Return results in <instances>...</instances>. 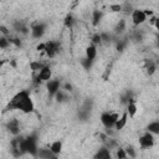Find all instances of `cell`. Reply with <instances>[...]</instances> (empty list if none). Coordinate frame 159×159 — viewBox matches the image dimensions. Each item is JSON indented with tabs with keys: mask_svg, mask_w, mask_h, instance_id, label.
<instances>
[{
	"mask_svg": "<svg viewBox=\"0 0 159 159\" xmlns=\"http://www.w3.org/2000/svg\"><path fill=\"white\" fill-rule=\"evenodd\" d=\"M21 149L24 154H30L32 157H37L39 147H37V137L35 134H30L22 138Z\"/></svg>",
	"mask_w": 159,
	"mask_h": 159,
	"instance_id": "obj_2",
	"label": "cell"
},
{
	"mask_svg": "<svg viewBox=\"0 0 159 159\" xmlns=\"http://www.w3.org/2000/svg\"><path fill=\"white\" fill-rule=\"evenodd\" d=\"M148 19V15L145 12V10H142V9H133V11L130 12V20H132V24L134 26H139V25H143Z\"/></svg>",
	"mask_w": 159,
	"mask_h": 159,
	"instance_id": "obj_4",
	"label": "cell"
},
{
	"mask_svg": "<svg viewBox=\"0 0 159 159\" xmlns=\"http://www.w3.org/2000/svg\"><path fill=\"white\" fill-rule=\"evenodd\" d=\"M0 31H1V35H4V36H7L9 35V31H7V29H6L5 25H1L0 26Z\"/></svg>",
	"mask_w": 159,
	"mask_h": 159,
	"instance_id": "obj_31",
	"label": "cell"
},
{
	"mask_svg": "<svg viewBox=\"0 0 159 159\" xmlns=\"http://www.w3.org/2000/svg\"><path fill=\"white\" fill-rule=\"evenodd\" d=\"M30 32H31V36L34 39H37V40L39 39H42L43 35L46 34V25L43 22H37V24H35V25L31 26Z\"/></svg>",
	"mask_w": 159,
	"mask_h": 159,
	"instance_id": "obj_8",
	"label": "cell"
},
{
	"mask_svg": "<svg viewBox=\"0 0 159 159\" xmlns=\"http://www.w3.org/2000/svg\"><path fill=\"white\" fill-rule=\"evenodd\" d=\"M62 147H63V143H62V140H60V139H57V140H53L50 145H48V148H50V150L55 154V155H58L61 152H62Z\"/></svg>",
	"mask_w": 159,
	"mask_h": 159,
	"instance_id": "obj_13",
	"label": "cell"
},
{
	"mask_svg": "<svg viewBox=\"0 0 159 159\" xmlns=\"http://www.w3.org/2000/svg\"><path fill=\"white\" fill-rule=\"evenodd\" d=\"M119 118V114L117 112H112V111H106L101 114L99 119H101V123L103 124L104 128L107 129H112L114 128L116 123H117V119Z\"/></svg>",
	"mask_w": 159,
	"mask_h": 159,
	"instance_id": "obj_3",
	"label": "cell"
},
{
	"mask_svg": "<svg viewBox=\"0 0 159 159\" xmlns=\"http://www.w3.org/2000/svg\"><path fill=\"white\" fill-rule=\"evenodd\" d=\"M52 78V70L50 66L45 65L39 72H37V76H36V82L37 83H42V82H47Z\"/></svg>",
	"mask_w": 159,
	"mask_h": 159,
	"instance_id": "obj_7",
	"label": "cell"
},
{
	"mask_svg": "<svg viewBox=\"0 0 159 159\" xmlns=\"http://www.w3.org/2000/svg\"><path fill=\"white\" fill-rule=\"evenodd\" d=\"M97 53H98V51H97V45H94V43H89V45L86 47V50H84V56H86L87 58L92 60V61L96 60Z\"/></svg>",
	"mask_w": 159,
	"mask_h": 159,
	"instance_id": "obj_11",
	"label": "cell"
},
{
	"mask_svg": "<svg viewBox=\"0 0 159 159\" xmlns=\"http://www.w3.org/2000/svg\"><path fill=\"white\" fill-rule=\"evenodd\" d=\"M152 22H153L155 30L159 32V16H158V17H153V19H152Z\"/></svg>",
	"mask_w": 159,
	"mask_h": 159,
	"instance_id": "obj_30",
	"label": "cell"
},
{
	"mask_svg": "<svg viewBox=\"0 0 159 159\" xmlns=\"http://www.w3.org/2000/svg\"><path fill=\"white\" fill-rule=\"evenodd\" d=\"M125 112L128 113L129 118H134V117H135V114H137V112H138V106H137V103H135L134 99H132V101L127 104Z\"/></svg>",
	"mask_w": 159,
	"mask_h": 159,
	"instance_id": "obj_14",
	"label": "cell"
},
{
	"mask_svg": "<svg viewBox=\"0 0 159 159\" xmlns=\"http://www.w3.org/2000/svg\"><path fill=\"white\" fill-rule=\"evenodd\" d=\"M102 17H103V12L102 11H99V10L93 11V14H92V24L93 25H97L102 20Z\"/></svg>",
	"mask_w": 159,
	"mask_h": 159,
	"instance_id": "obj_19",
	"label": "cell"
},
{
	"mask_svg": "<svg viewBox=\"0 0 159 159\" xmlns=\"http://www.w3.org/2000/svg\"><path fill=\"white\" fill-rule=\"evenodd\" d=\"M37 157H39V158L50 159V158H56L57 155H55V154L50 150V148H48V149H39V152H37Z\"/></svg>",
	"mask_w": 159,
	"mask_h": 159,
	"instance_id": "obj_18",
	"label": "cell"
},
{
	"mask_svg": "<svg viewBox=\"0 0 159 159\" xmlns=\"http://www.w3.org/2000/svg\"><path fill=\"white\" fill-rule=\"evenodd\" d=\"M92 63H93V61H92V60H89V58H87L86 56H84V58L81 61V65H82L86 70H89V68H91V66H92Z\"/></svg>",
	"mask_w": 159,
	"mask_h": 159,
	"instance_id": "obj_25",
	"label": "cell"
},
{
	"mask_svg": "<svg viewBox=\"0 0 159 159\" xmlns=\"http://www.w3.org/2000/svg\"><path fill=\"white\" fill-rule=\"evenodd\" d=\"M124 30H125V21L124 20H119L118 24L114 27V32L116 34H122Z\"/></svg>",
	"mask_w": 159,
	"mask_h": 159,
	"instance_id": "obj_21",
	"label": "cell"
},
{
	"mask_svg": "<svg viewBox=\"0 0 159 159\" xmlns=\"http://www.w3.org/2000/svg\"><path fill=\"white\" fill-rule=\"evenodd\" d=\"M6 108L10 109V111L16 109V111H20L25 114H29V113L34 112L35 104H34V101L31 98L30 92L27 89H21L11 97Z\"/></svg>",
	"mask_w": 159,
	"mask_h": 159,
	"instance_id": "obj_1",
	"label": "cell"
},
{
	"mask_svg": "<svg viewBox=\"0 0 159 159\" xmlns=\"http://www.w3.org/2000/svg\"><path fill=\"white\" fill-rule=\"evenodd\" d=\"M6 128L12 135H19V133H20V122L17 119L12 118L6 123Z\"/></svg>",
	"mask_w": 159,
	"mask_h": 159,
	"instance_id": "obj_10",
	"label": "cell"
},
{
	"mask_svg": "<svg viewBox=\"0 0 159 159\" xmlns=\"http://www.w3.org/2000/svg\"><path fill=\"white\" fill-rule=\"evenodd\" d=\"M73 22H75V20H73L72 15H68V16L66 17V26H67V27H71V26L73 25Z\"/></svg>",
	"mask_w": 159,
	"mask_h": 159,
	"instance_id": "obj_29",
	"label": "cell"
},
{
	"mask_svg": "<svg viewBox=\"0 0 159 159\" xmlns=\"http://www.w3.org/2000/svg\"><path fill=\"white\" fill-rule=\"evenodd\" d=\"M138 143H139V147L142 149H148V148H152L155 143L154 140V134H152L150 132L145 130L138 139Z\"/></svg>",
	"mask_w": 159,
	"mask_h": 159,
	"instance_id": "obj_5",
	"label": "cell"
},
{
	"mask_svg": "<svg viewBox=\"0 0 159 159\" xmlns=\"http://www.w3.org/2000/svg\"><path fill=\"white\" fill-rule=\"evenodd\" d=\"M116 157L119 158V159H125V158H128V154H127L124 148H118L117 152H116Z\"/></svg>",
	"mask_w": 159,
	"mask_h": 159,
	"instance_id": "obj_24",
	"label": "cell"
},
{
	"mask_svg": "<svg viewBox=\"0 0 159 159\" xmlns=\"http://www.w3.org/2000/svg\"><path fill=\"white\" fill-rule=\"evenodd\" d=\"M10 43H11L10 39H7V36L1 35V37H0V47H1L2 50H5L7 46H10Z\"/></svg>",
	"mask_w": 159,
	"mask_h": 159,
	"instance_id": "obj_23",
	"label": "cell"
},
{
	"mask_svg": "<svg viewBox=\"0 0 159 159\" xmlns=\"http://www.w3.org/2000/svg\"><path fill=\"white\" fill-rule=\"evenodd\" d=\"M157 42H158V46H159V35H158V37H157Z\"/></svg>",
	"mask_w": 159,
	"mask_h": 159,
	"instance_id": "obj_33",
	"label": "cell"
},
{
	"mask_svg": "<svg viewBox=\"0 0 159 159\" xmlns=\"http://www.w3.org/2000/svg\"><path fill=\"white\" fill-rule=\"evenodd\" d=\"M46 89L48 93V97H55L56 93L61 89V81L60 80H50L46 82Z\"/></svg>",
	"mask_w": 159,
	"mask_h": 159,
	"instance_id": "obj_9",
	"label": "cell"
},
{
	"mask_svg": "<svg viewBox=\"0 0 159 159\" xmlns=\"http://www.w3.org/2000/svg\"><path fill=\"white\" fill-rule=\"evenodd\" d=\"M124 149H125V152H127V154H128L129 158H134V157H135V149H134L132 145H128V147L124 148Z\"/></svg>",
	"mask_w": 159,
	"mask_h": 159,
	"instance_id": "obj_28",
	"label": "cell"
},
{
	"mask_svg": "<svg viewBox=\"0 0 159 159\" xmlns=\"http://www.w3.org/2000/svg\"><path fill=\"white\" fill-rule=\"evenodd\" d=\"M91 43H94V45H98V43H102V37H101V34H94L92 37H91Z\"/></svg>",
	"mask_w": 159,
	"mask_h": 159,
	"instance_id": "obj_26",
	"label": "cell"
},
{
	"mask_svg": "<svg viewBox=\"0 0 159 159\" xmlns=\"http://www.w3.org/2000/svg\"><path fill=\"white\" fill-rule=\"evenodd\" d=\"M109 9L113 12H120L123 10V6L120 4H112V5H109Z\"/></svg>",
	"mask_w": 159,
	"mask_h": 159,
	"instance_id": "obj_27",
	"label": "cell"
},
{
	"mask_svg": "<svg viewBox=\"0 0 159 159\" xmlns=\"http://www.w3.org/2000/svg\"><path fill=\"white\" fill-rule=\"evenodd\" d=\"M55 98H56V101H57V102H65V101L67 99V94H66V91L61 88V89H60V91L56 93Z\"/></svg>",
	"mask_w": 159,
	"mask_h": 159,
	"instance_id": "obj_20",
	"label": "cell"
},
{
	"mask_svg": "<svg viewBox=\"0 0 159 159\" xmlns=\"http://www.w3.org/2000/svg\"><path fill=\"white\" fill-rule=\"evenodd\" d=\"M45 45H46L45 46V53H46L47 57L52 58V57H55L58 53V51H60V43L57 41L48 40V41L45 42Z\"/></svg>",
	"mask_w": 159,
	"mask_h": 159,
	"instance_id": "obj_6",
	"label": "cell"
},
{
	"mask_svg": "<svg viewBox=\"0 0 159 159\" xmlns=\"http://www.w3.org/2000/svg\"><path fill=\"white\" fill-rule=\"evenodd\" d=\"M144 71L148 76H153L157 71V66H155V62L150 61V60H147L145 61V65H144Z\"/></svg>",
	"mask_w": 159,
	"mask_h": 159,
	"instance_id": "obj_15",
	"label": "cell"
},
{
	"mask_svg": "<svg viewBox=\"0 0 159 159\" xmlns=\"http://www.w3.org/2000/svg\"><path fill=\"white\" fill-rule=\"evenodd\" d=\"M147 130L150 132L154 135L159 134V120H152V122H149L147 124Z\"/></svg>",
	"mask_w": 159,
	"mask_h": 159,
	"instance_id": "obj_17",
	"label": "cell"
},
{
	"mask_svg": "<svg viewBox=\"0 0 159 159\" xmlns=\"http://www.w3.org/2000/svg\"><path fill=\"white\" fill-rule=\"evenodd\" d=\"M128 113L127 112H124L118 119H117V123H116V125H114V129L116 130H122L125 125H127V122H128Z\"/></svg>",
	"mask_w": 159,
	"mask_h": 159,
	"instance_id": "obj_12",
	"label": "cell"
},
{
	"mask_svg": "<svg viewBox=\"0 0 159 159\" xmlns=\"http://www.w3.org/2000/svg\"><path fill=\"white\" fill-rule=\"evenodd\" d=\"M43 66H45V65H43L42 62H40V61H32V62L30 63V67H31V70H32L34 72H39Z\"/></svg>",
	"mask_w": 159,
	"mask_h": 159,
	"instance_id": "obj_22",
	"label": "cell"
},
{
	"mask_svg": "<svg viewBox=\"0 0 159 159\" xmlns=\"http://www.w3.org/2000/svg\"><path fill=\"white\" fill-rule=\"evenodd\" d=\"M62 89H65L66 92H71V91H72V84H70V83H65L63 87H62Z\"/></svg>",
	"mask_w": 159,
	"mask_h": 159,
	"instance_id": "obj_32",
	"label": "cell"
},
{
	"mask_svg": "<svg viewBox=\"0 0 159 159\" xmlns=\"http://www.w3.org/2000/svg\"><path fill=\"white\" fill-rule=\"evenodd\" d=\"M94 158H99V159H108L111 158V152L107 147H102L101 149L97 150V153L94 154Z\"/></svg>",
	"mask_w": 159,
	"mask_h": 159,
	"instance_id": "obj_16",
	"label": "cell"
}]
</instances>
